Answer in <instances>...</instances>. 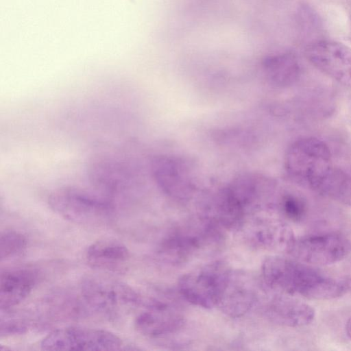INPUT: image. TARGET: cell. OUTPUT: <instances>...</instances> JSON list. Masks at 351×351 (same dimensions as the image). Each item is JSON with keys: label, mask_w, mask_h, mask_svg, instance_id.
I'll return each mask as SVG.
<instances>
[{"label": "cell", "mask_w": 351, "mask_h": 351, "mask_svg": "<svg viewBox=\"0 0 351 351\" xmlns=\"http://www.w3.org/2000/svg\"><path fill=\"white\" fill-rule=\"evenodd\" d=\"M285 167L294 182L316 192L334 169L328 146L315 137L294 141L287 150Z\"/></svg>", "instance_id": "obj_1"}, {"label": "cell", "mask_w": 351, "mask_h": 351, "mask_svg": "<svg viewBox=\"0 0 351 351\" xmlns=\"http://www.w3.org/2000/svg\"><path fill=\"white\" fill-rule=\"evenodd\" d=\"M262 274L271 289L280 294L299 295L308 299L326 276L311 265L280 256L265 258Z\"/></svg>", "instance_id": "obj_2"}, {"label": "cell", "mask_w": 351, "mask_h": 351, "mask_svg": "<svg viewBox=\"0 0 351 351\" xmlns=\"http://www.w3.org/2000/svg\"><path fill=\"white\" fill-rule=\"evenodd\" d=\"M48 204L64 219L80 225H104L115 214L110 199L72 188L55 190L49 195Z\"/></svg>", "instance_id": "obj_3"}, {"label": "cell", "mask_w": 351, "mask_h": 351, "mask_svg": "<svg viewBox=\"0 0 351 351\" xmlns=\"http://www.w3.org/2000/svg\"><path fill=\"white\" fill-rule=\"evenodd\" d=\"M80 298L88 313L115 318L141 302L129 285L101 276H88L80 285Z\"/></svg>", "instance_id": "obj_4"}, {"label": "cell", "mask_w": 351, "mask_h": 351, "mask_svg": "<svg viewBox=\"0 0 351 351\" xmlns=\"http://www.w3.org/2000/svg\"><path fill=\"white\" fill-rule=\"evenodd\" d=\"M232 275L226 263L216 261L183 275L178 289L190 303L211 308L219 305Z\"/></svg>", "instance_id": "obj_5"}, {"label": "cell", "mask_w": 351, "mask_h": 351, "mask_svg": "<svg viewBox=\"0 0 351 351\" xmlns=\"http://www.w3.org/2000/svg\"><path fill=\"white\" fill-rule=\"evenodd\" d=\"M122 346V340L113 332L86 326L54 330L40 343L44 350H119Z\"/></svg>", "instance_id": "obj_6"}, {"label": "cell", "mask_w": 351, "mask_h": 351, "mask_svg": "<svg viewBox=\"0 0 351 351\" xmlns=\"http://www.w3.org/2000/svg\"><path fill=\"white\" fill-rule=\"evenodd\" d=\"M351 252V242L339 232H327L296 239L289 252L297 260L311 265L338 263Z\"/></svg>", "instance_id": "obj_7"}, {"label": "cell", "mask_w": 351, "mask_h": 351, "mask_svg": "<svg viewBox=\"0 0 351 351\" xmlns=\"http://www.w3.org/2000/svg\"><path fill=\"white\" fill-rule=\"evenodd\" d=\"M217 236V225L206 217L172 231L162 241L159 251L171 262H182L215 241Z\"/></svg>", "instance_id": "obj_8"}, {"label": "cell", "mask_w": 351, "mask_h": 351, "mask_svg": "<svg viewBox=\"0 0 351 351\" xmlns=\"http://www.w3.org/2000/svg\"><path fill=\"white\" fill-rule=\"evenodd\" d=\"M305 56L318 70L351 87V48L335 41L320 40L306 47Z\"/></svg>", "instance_id": "obj_9"}, {"label": "cell", "mask_w": 351, "mask_h": 351, "mask_svg": "<svg viewBox=\"0 0 351 351\" xmlns=\"http://www.w3.org/2000/svg\"><path fill=\"white\" fill-rule=\"evenodd\" d=\"M153 177L159 188L169 197L179 201L189 199L195 185L191 171L182 159L160 156L152 162Z\"/></svg>", "instance_id": "obj_10"}, {"label": "cell", "mask_w": 351, "mask_h": 351, "mask_svg": "<svg viewBox=\"0 0 351 351\" xmlns=\"http://www.w3.org/2000/svg\"><path fill=\"white\" fill-rule=\"evenodd\" d=\"M184 325L182 315L170 305L151 299L134 320L136 330L143 336L157 339L174 333Z\"/></svg>", "instance_id": "obj_11"}, {"label": "cell", "mask_w": 351, "mask_h": 351, "mask_svg": "<svg viewBox=\"0 0 351 351\" xmlns=\"http://www.w3.org/2000/svg\"><path fill=\"white\" fill-rule=\"evenodd\" d=\"M38 280L32 268L16 267L2 271L0 279V308L7 311L23 302L34 289Z\"/></svg>", "instance_id": "obj_12"}, {"label": "cell", "mask_w": 351, "mask_h": 351, "mask_svg": "<svg viewBox=\"0 0 351 351\" xmlns=\"http://www.w3.org/2000/svg\"><path fill=\"white\" fill-rule=\"evenodd\" d=\"M267 314L274 322L289 327H303L311 324L315 311L307 303L286 297L284 294L274 298L267 308Z\"/></svg>", "instance_id": "obj_13"}, {"label": "cell", "mask_w": 351, "mask_h": 351, "mask_svg": "<svg viewBox=\"0 0 351 351\" xmlns=\"http://www.w3.org/2000/svg\"><path fill=\"white\" fill-rule=\"evenodd\" d=\"M130 257L128 248L121 241L111 238L99 239L86 251V258L93 267L117 271L128 263Z\"/></svg>", "instance_id": "obj_14"}, {"label": "cell", "mask_w": 351, "mask_h": 351, "mask_svg": "<svg viewBox=\"0 0 351 351\" xmlns=\"http://www.w3.org/2000/svg\"><path fill=\"white\" fill-rule=\"evenodd\" d=\"M263 71L270 84L277 87H287L299 79L301 68L293 53L284 52L267 57L263 61Z\"/></svg>", "instance_id": "obj_15"}, {"label": "cell", "mask_w": 351, "mask_h": 351, "mask_svg": "<svg viewBox=\"0 0 351 351\" xmlns=\"http://www.w3.org/2000/svg\"><path fill=\"white\" fill-rule=\"evenodd\" d=\"M255 300L256 294L251 286L245 282L234 280L232 275L219 306L227 315L237 317L247 313Z\"/></svg>", "instance_id": "obj_16"}, {"label": "cell", "mask_w": 351, "mask_h": 351, "mask_svg": "<svg viewBox=\"0 0 351 351\" xmlns=\"http://www.w3.org/2000/svg\"><path fill=\"white\" fill-rule=\"evenodd\" d=\"M318 193L351 207V176L334 167Z\"/></svg>", "instance_id": "obj_17"}, {"label": "cell", "mask_w": 351, "mask_h": 351, "mask_svg": "<svg viewBox=\"0 0 351 351\" xmlns=\"http://www.w3.org/2000/svg\"><path fill=\"white\" fill-rule=\"evenodd\" d=\"M27 245V239L22 233L15 230L4 231L0 238L1 261L21 256Z\"/></svg>", "instance_id": "obj_18"}, {"label": "cell", "mask_w": 351, "mask_h": 351, "mask_svg": "<svg viewBox=\"0 0 351 351\" xmlns=\"http://www.w3.org/2000/svg\"><path fill=\"white\" fill-rule=\"evenodd\" d=\"M281 208L285 216L294 222L301 221L307 213L306 201L302 197L294 194H288L283 197Z\"/></svg>", "instance_id": "obj_19"}, {"label": "cell", "mask_w": 351, "mask_h": 351, "mask_svg": "<svg viewBox=\"0 0 351 351\" xmlns=\"http://www.w3.org/2000/svg\"><path fill=\"white\" fill-rule=\"evenodd\" d=\"M1 319V337L21 335L25 333L28 324L22 319L17 317H5Z\"/></svg>", "instance_id": "obj_20"}, {"label": "cell", "mask_w": 351, "mask_h": 351, "mask_svg": "<svg viewBox=\"0 0 351 351\" xmlns=\"http://www.w3.org/2000/svg\"><path fill=\"white\" fill-rule=\"evenodd\" d=\"M345 331L347 337L351 341V317L347 320L346 323Z\"/></svg>", "instance_id": "obj_21"}, {"label": "cell", "mask_w": 351, "mask_h": 351, "mask_svg": "<svg viewBox=\"0 0 351 351\" xmlns=\"http://www.w3.org/2000/svg\"><path fill=\"white\" fill-rule=\"evenodd\" d=\"M349 39L351 41V25H350V32H349Z\"/></svg>", "instance_id": "obj_22"}]
</instances>
